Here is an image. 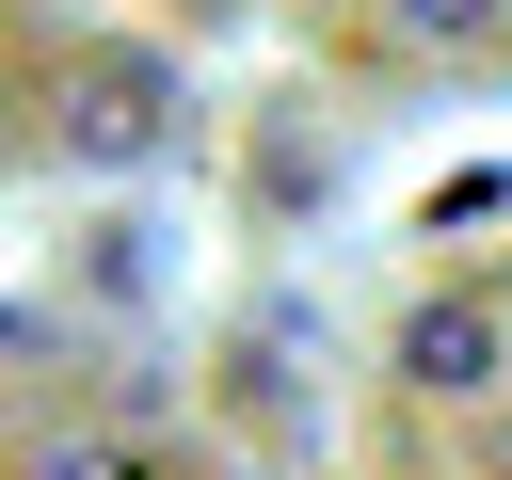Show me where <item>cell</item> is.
Instances as JSON below:
<instances>
[{
  "mask_svg": "<svg viewBox=\"0 0 512 480\" xmlns=\"http://www.w3.org/2000/svg\"><path fill=\"white\" fill-rule=\"evenodd\" d=\"M32 480H160L144 448H64V464H32Z\"/></svg>",
  "mask_w": 512,
  "mask_h": 480,
  "instance_id": "3",
  "label": "cell"
},
{
  "mask_svg": "<svg viewBox=\"0 0 512 480\" xmlns=\"http://www.w3.org/2000/svg\"><path fill=\"white\" fill-rule=\"evenodd\" d=\"M384 16H400V48H416V64H480V48L512 32V0H384Z\"/></svg>",
  "mask_w": 512,
  "mask_h": 480,
  "instance_id": "2",
  "label": "cell"
},
{
  "mask_svg": "<svg viewBox=\"0 0 512 480\" xmlns=\"http://www.w3.org/2000/svg\"><path fill=\"white\" fill-rule=\"evenodd\" d=\"M384 368H400V400H432V416L496 400V384H512V288H416L400 336H384Z\"/></svg>",
  "mask_w": 512,
  "mask_h": 480,
  "instance_id": "1",
  "label": "cell"
}]
</instances>
